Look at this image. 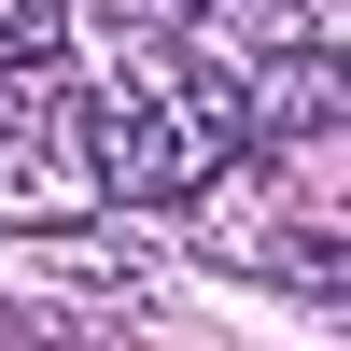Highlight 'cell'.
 <instances>
[{"instance_id": "cell-1", "label": "cell", "mask_w": 351, "mask_h": 351, "mask_svg": "<svg viewBox=\"0 0 351 351\" xmlns=\"http://www.w3.org/2000/svg\"><path fill=\"white\" fill-rule=\"evenodd\" d=\"M43 155L71 169L99 211H197V197H225L239 141H225V112L197 99L169 56H112L99 84H71V99H56Z\"/></svg>"}, {"instance_id": "cell-2", "label": "cell", "mask_w": 351, "mask_h": 351, "mask_svg": "<svg viewBox=\"0 0 351 351\" xmlns=\"http://www.w3.org/2000/svg\"><path fill=\"white\" fill-rule=\"evenodd\" d=\"M71 84H84V56H71V0H0V141H43Z\"/></svg>"}, {"instance_id": "cell-3", "label": "cell", "mask_w": 351, "mask_h": 351, "mask_svg": "<svg viewBox=\"0 0 351 351\" xmlns=\"http://www.w3.org/2000/svg\"><path fill=\"white\" fill-rule=\"evenodd\" d=\"M211 14V0H99V28H112V56H169L183 28Z\"/></svg>"}, {"instance_id": "cell-4", "label": "cell", "mask_w": 351, "mask_h": 351, "mask_svg": "<svg viewBox=\"0 0 351 351\" xmlns=\"http://www.w3.org/2000/svg\"><path fill=\"white\" fill-rule=\"evenodd\" d=\"M0 351H127L99 324H56V309H0Z\"/></svg>"}]
</instances>
